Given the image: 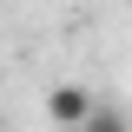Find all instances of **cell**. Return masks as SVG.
I'll return each mask as SVG.
<instances>
[{
    "instance_id": "obj_1",
    "label": "cell",
    "mask_w": 132,
    "mask_h": 132,
    "mask_svg": "<svg viewBox=\"0 0 132 132\" xmlns=\"http://www.w3.org/2000/svg\"><path fill=\"white\" fill-rule=\"evenodd\" d=\"M86 112H93V93H86V86L66 79V86H53V93H46V119H53V126L79 132V119H86Z\"/></svg>"
},
{
    "instance_id": "obj_2",
    "label": "cell",
    "mask_w": 132,
    "mask_h": 132,
    "mask_svg": "<svg viewBox=\"0 0 132 132\" xmlns=\"http://www.w3.org/2000/svg\"><path fill=\"white\" fill-rule=\"evenodd\" d=\"M79 132H132V119H126V112H119L112 99H93V112H86V119H79Z\"/></svg>"
}]
</instances>
